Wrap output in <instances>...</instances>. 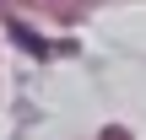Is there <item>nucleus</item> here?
Instances as JSON below:
<instances>
[{"mask_svg":"<svg viewBox=\"0 0 146 140\" xmlns=\"http://www.w3.org/2000/svg\"><path fill=\"white\" fill-rule=\"evenodd\" d=\"M11 32H16V43H27V49H33V54H49V43H43V38H33V32H27V27H11Z\"/></svg>","mask_w":146,"mask_h":140,"instance_id":"1","label":"nucleus"}]
</instances>
